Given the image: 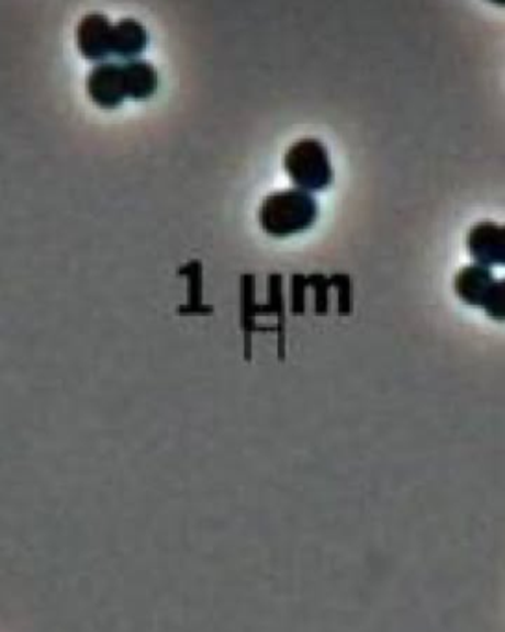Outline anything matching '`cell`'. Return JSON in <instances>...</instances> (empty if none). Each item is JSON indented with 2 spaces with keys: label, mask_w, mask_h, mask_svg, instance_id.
<instances>
[{
  "label": "cell",
  "mask_w": 505,
  "mask_h": 632,
  "mask_svg": "<svg viewBox=\"0 0 505 632\" xmlns=\"http://www.w3.org/2000/svg\"><path fill=\"white\" fill-rule=\"evenodd\" d=\"M267 311L278 315V350L280 359L285 358V302H283V278L269 275V304Z\"/></svg>",
  "instance_id": "cell-9"
},
{
  "label": "cell",
  "mask_w": 505,
  "mask_h": 632,
  "mask_svg": "<svg viewBox=\"0 0 505 632\" xmlns=\"http://www.w3.org/2000/svg\"><path fill=\"white\" fill-rule=\"evenodd\" d=\"M307 283L313 291V305H315V313L317 315H326L329 309V278L328 275L321 274V272H313L307 275Z\"/></svg>",
  "instance_id": "cell-12"
},
{
  "label": "cell",
  "mask_w": 505,
  "mask_h": 632,
  "mask_svg": "<svg viewBox=\"0 0 505 632\" xmlns=\"http://www.w3.org/2000/svg\"><path fill=\"white\" fill-rule=\"evenodd\" d=\"M147 29L136 19H121L113 24L112 56L134 61L147 48Z\"/></svg>",
  "instance_id": "cell-7"
},
{
  "label": "cell",
  "mask_w": 505,
  "mask_h": 632,
  "mask_svg": "<svg viewBox=\"0 0 505 632\" xmlns=\"http://www.w3.org/2000/svg\"><path fill=\"white\" fill-rule=\"evenodd\" d=\"M310 289L307 283V275L293 274L291 275V311L294 315H304L306 313V294Z\"/></svg>",
  "instance_id": "cell-13"
},
{
  "label": "cell",
  "mask_w": 505,
  "mask_h": 632,
  "mask_svg": "<svg viewBox=\"0 0 505 632\" xmlns=\"http://www.w3.org/2000/svg\"><path fill=\"white\" fill-rule=\"evenodd\" d=\"M329 285L337 293V311H339V315H350L354 309V289L350 275L345 274V272H335V274L329 275Z\"/></svg>",
  "instance_id": "cell-10"
},
{
  "label": "cell",
  "mask_w": 505,
  "mask_h": 632,
  "mask_svg": "<svg viewBox=\"0 0 505 632\" xmlns=\"http://www.w3.org/2000/svg\"><path fill=\"white\" fill-rule=\"evenodd\" d=\"M283 169L294 188L304 189L307 193H321L334 183L328 148L313 137L296 140L289 147L283 158Z\"/></svg>",
  "instance_id": "cell-2"
},
{
  "label": "cell",
  "mask_w": 505,
  "mask_h": 632,
  "mask_svg": "<svg viewBox=\"0 0 505 632\" xmlns=\"http://www.w3.org/2000/svg\"><path fill=\"white\" fill-rule=\"evenodd\" d=\"M78 50L83 59L104 61L112 56L113 24L104 13H89L78 23Z\"/></svg>",
  "instance_id": "cell-3"
},
{
  "label": "cell",
  "mask_w": 505,
  "mask_h": 632,
  "mask_svg": "<svg viewBox=\"0 0 505 632\" xmlns=\"http://www.w3.org/2000/svg\"><path fill=\"white\" fill-rule=\"evenodd\" d=\"M126 97L134 100L150 99L158 91V70L153 64L134 59L123 65Z\"/></svg>",
  "instance_id": "cell-8"
},
{
  "label": "cell",
  "mask_w": 505,
  "mask_h": 632,
  "mask_svg": "<svg viewBox=\"0 0 505 632\" xmlns=\"http://www.w3.org/2000/svg\"><path fill=\"white\" fill-rule=\"evenodd\" d=\"M493 269L485 264L472 263L463 267L453 278V293L463 304L482 307L483 300L494 285Z\"/></svg>",
  "instance_id": "cell-6"
},
{
  "label": "cell",
  "mask_w": 505,
  "mask_h": 632,
  "mask_svg": "<svg viewBox=\"0 0 505 632\" xmlns=\"http://www.w3.org/2000/svg\"><path fill=\"white\" fill-rule=\"evenodd\" d=\"M482 309L494 323H505V278L494 281L493 287L483 300Z\"/></svg>",
  "instance_id": "cell-11"
},
{
  "label": "cell",
  "mask_w": 505,
  "mask_h": 632,
  "mask_svg": "<svg viewBox=\"0 0 505 632\" xmlns=\"http://www.w3.org/2000/svg\"><path fill=\"white\" fill-rule=\"evenodd\" d=\"M467 250L474 263L505 267V226L494 223H480L467 234Z\"/></svg>",
  "instance_id": "cell-4"
},
{
  "label": "cell",
  "mask_w": 505,
  "mask_h": 632,
  "mask_svg": "<svg viewBox=\"0 0 505 632\" xmlns=\"http://www.w3.org/2000/svg\"><path fill=\"white\" fill-rule=\"evenodd\" d=\"M491 4H496V7H505V0H487Z\"/></svg>",
  "instance_id": "cell-14"
},
{
  "label": "cell",
  "mask_w": 505,
  "mask_h": 632,
  "mask_svg": "<svg viewBox=\"0 0 505 632\" xmlns=\"http://www.w3.org/2000/svg\"><path fill=\"white\" fill-rule=\"evenodd\" d=\"M88 94L102 110H113L123 104L124 99H128L123 65L100 64L93 67L88 77Z\"/></svg>",
  "instance_id": "cell-5"
},
{
  "label": "cell",
  "mask_w": 505,
  "mask_h": 632,
  "mask_svg": "<svg viewBox=\"0 0 505 632\" xmlns=\"http://www.w3.org/2000/svg\"><path fill=\"white\" fill-rule=\"evenodd\" d=\"M318 221V202L313 193L291 188L278 191L261 202L258 223L265 234L274 239H288L304 234Z\"/></svg>",
  "instance_id": "cell-1"
}]
</instances>
